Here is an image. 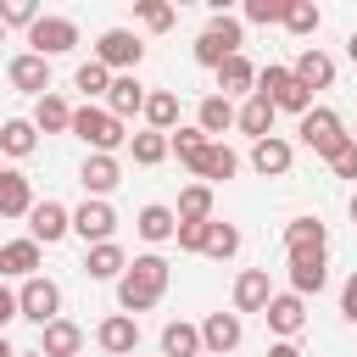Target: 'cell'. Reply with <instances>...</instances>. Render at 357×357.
Returning <instances> with one entry per match:
<instances>
[{"label":"cell","instance_id":"6da1fadb","mask_svg":"<svg viewBox=\"0 0 357 357\" xmlns=\"http://www.w3.org/2000/svg\"><path fill=\"white\" fill-rule=\"evenodd\" d=\"M167 279H173L167 257H156V251L134 257V262H128V273L117 279V307H123L128 318H134V312H151V307L167 296Z\"/></svg>","mask_w":357,"mask_h":357},{"label":"cell","instance_id":"7a4b0ae2","mask_svg":"<svg viewBox=\"0 0 357 357\" xmlns=\"http://www.w3.org/2000/svg\"><path fill=\"white\" fill-rule=\"evenodd\" d=\"M257 95H262V100H273V112H296V117H307V112H312V89H307L290 67H279V61L257 73Z\"/></svg>","mask_w":357,"mask_h":357},{"label":"cell","instance_id":"3957f363","mask_svg":"<svg viewBox=\"0 0 357 357\" xmlns=\"http://www.w3.org/2000/svg\"><path fill=\"white\" fill-rule=\"evenodd\" d=\"M73 134H78L95 156H112L117 145H128V128H123L106 106H78V112H73Z\"/></svg>","mask_w":357,"mask_h":357},{"label":"cell","instance_id":"277c9868","mask_svg":"<svg viewBox=\"0 0 357 357\" xmlns=\"http://www.w3.org/2000/svg\"><path fill=\"white\" fill-rule=\"evenodd\" d=\"M240 45H245V28H240L234 17H212V22L201 28V39H195V61L218 73L229 56H240Z\"/></svg>","mask_w":357,"mask_h":357},{"label":"cell","instance_id":"5b68a950","mask_svg":"<svg viewBox=\"0 0 357 357\" xmlns=\"http://www.w3.org/2000/svg\"><path fill=\"white\" fill-rule=\"evenodd\" d=\"M296 134H301V145H307V151H318L324 162H329V156L351 139V134H346V123H340L329 106H312V112L301 117V128H296Z\"/></svg>","mask_w":357,"mask_h":357},{"label":"cell","instance_id":"8992f818","mask_svg":"<svg viewBox=\"0 0 357 357\" xmlns=\"http://www.w3.org/2000/svg\"><path fill=\"white\" fill-rule=\"evenodd\" d=\"M139 56H145V45H139L128 28H106V33L95 39V61H100L106 73H117V78H123V73H134V67H139Z\"/></svg>","mask_w":357,"mask_h":357},{"label":"cell","instance_id":"52a82bcc","mask_svg":"<svg viewBox=\"0 0 357 357\" xmlns=\"http://www.w3.org/2000/svg\"><path fill=\"white\" fill-rule=\"evenodd\" d=\"M17 307H22V318L28 324H56V312H61V290H56V279H45V273H33V279H22V290H17Z\"/></svg>","mask_w":357,"mask_h":357},{"label":"cell","instance_id":"ba28073f","mask_svg":"<svg viewBox=\"0 0 357 357\" xmlns=\"http://www.w3.org/2000/svg\"><path fill=\"white\" fill-rule=\"evenodd\" d=\"M28 45H33V56H67L73 45H78V22L73 17H39L33 28H28Z\"/></svg>","mask_w":357,"mask_h":357},{"label":"cell","instance_id":"9c48e42d","mask_svg":"<svg viewBox=\"0 0 357 357\" xmlns=\"http://www.w3.org/2000/svg\"><path fill=\"white\" fill-rule=\"evenodd\" d=\"M67 234H73V212H67L61 201H33V212H28V240L56 245V240H67Z\"/></svg>","mask_w":357,"mask_h":357},{"label":"cell","instance_id":"30bf717a","mask_svg":"<svg viewBox=\"0 0 357 357\" xmlns=\"http://www.w3.org/2000/svg\"><path fill=\"white\" fill-rule=\"evenodd\" d=\"M6 78H11V89H22V95H50V61L45 56H33V50H22V56H11V67H6Z\"/></svg>","mask_w":357,"mask_h":357},{"label":"cell","instance_id":"8fae6325","mask_svg":"<svg viewBox=\"0 0 357 357\" xmlns=\"http://www.w3.org/2000/svg\"><path fill=\"white\" fill-rule=\"evenodd\" d=\"M112 229H117V212H112L106 201H84V206L73 212V234H78L84 245H106Z\"/></svg>","mask_w":357,"mask_h":357},{"label":"cell","instance_id":"7c38bea8","mask_svg":"<svg viewBox=\"0 0 357 357\" xmlns=\"http://www.w3.org/2000/svg\"><path fill=\"white\" fill-rule=\"evenodd\" d=\"M262 318H268V329H273L279 340H296V335L307 329V301H301L296 290H290V296H273Z\"/></svg>","mask_w":357,"mask_h":357},{"label":"cell","instance_id":"4fadbf2b","mask_svg":"<svg viewBox=\"0 0 357 357\" xmlns=\"http://www.w3.org/2000/svg\"><path fill=\"white\" fill-rule=\"evenodd\" d=\"M95 340H100V351H112V357H134V346H139V324H134L128 312H112V318H100Z\"/></svg>","mask_w":357,"mask_h":357},{"label":"cell","instance_id":"5bb4252c","mask_svg":"<svg viewBox=\"0 0 357 357\" xmlns=\"http://www.w3.org/2000/svg\"><path fill=\"white\" fill-rule=\"evenodd\" d=\"M273 301V284H268V268H245L234 279V312H268Z\"/></svg>","mask_w":357,"mask_h":357},{"label":"cell","instance_id":"9a60e30c","mask_svg":"<svg viewBox=\"0 0 357 357\" xmlns=\"http://www.w3.org/2000/svg\"><path fill=\"white\" fill-rule=\"evenodd\" d=\"M240 335H245V324H240V312H206V324H201V346L206 351H234L240 346Z\"/></svg>","mask_w":357,"mask_h":357},{"label":"cell","instance_id":"2e32d148","mask_svg":"<svg viewBox=\"0 0 357 357\" xmlns=\"http://www.w3.org/2000/svg\"><path fill=\"white\" fill-rule=\"evenodd\" d=\"M33 212V184L17 167H0V218H28Z\"/></svg>","mask_w":357,"mask_h":357},{"label":"cell","instance_id":"e0dca14e","mask_svg":"<svg viewBox=\"0 0 357 357\" xmlns=\"http://www.w3.org/2000/svg\"><path fill=\"white\" fill-rule=\"evenodd\" d=\"M145 84L134 78V73H123V78H112V89H106V112L123 123V117H134V112H145Z\"/></svg>","mask_w":357,"mask_h":357},{"label":"cell","instance_id":"ac0fdd59","mask_svg":"<svg viewBox=\"0 0 357 357\" xmlns=\"http://www.w3.org/2000/svg\"><path fill=\"white\" fill-rule=\"evenodd\" d=\"M190 173H195L201 184H218V178H234V173H240V156H234L223 139H206V151H201V162H195Z\"/></svg>","mask_w":357,"mask_h":357},{"label":"cell","instance_id":"d6986e66","mask_svg":"<svg viewBox=\"0 0 357 357\" xmlns=\"http://www.w3.org/2000/svg\"><path fill=\"white\" fill-rule=\"evenodd\" d=\"M290 162H296V151H290V139H279V134H268V139H257V145H251V167H257L262 178L290 173Z\"/></svg>","mask_w":357,"mask_h":357},{"label":"cell","instance_id":"ffe728a7","mask_svg":"<svg viewBox=\"0 0 357 357\" xmlns=\"http://www.w3.org/2000/svg\"><path fill=\"white\" fill-rule=\"evenodd\" d=\"M284 251H290V257L329 251V229H324L318 218H290V223H284Z\"/></svg>","mask_w":357,"mask_h":357},{"label":"cell","instance_id":"44dd1931","mask_svg":"<svg viewBox=\"0 0 357 357\" xmlns=\"http://www.w3.org/2000/svg\"><path fill=\"white\" fill-rule=\"evenodd\" d=\"M290 284H296V296H301V301H307V296H318V290L329 284V262H324V251L290 257Z\"/></svg>","mask_w":357,"mask_h":357},{"label":"cell","instance_id":"7402d4cb","mask_svg":"<svg viewBox=\"0 0 357 357\" xmlns=\"http://www.w3.org/2000/svg\"><path fill=\"white\" fill-rule=\"evenodd\" d=\"M134 229H139V240L162 245V240H173V234H178V212H173V206H162V201H151V206H139Z\"/></svg>","mask_w":357,"mask_h":357},{"label":"cell","instance_id":"603a6c76","mask_svg":"<svg viewBox=\"0 0 357 357\" xmlns=\"http://www.w3.org/2000/svg\"><path fill=\"white\" fill-rule=\"evenodd\" d=\"M39 268V240H6L0 245V279H33Z\"/></svg>","mask_w":357,"mask_h":357},{"label":"cell","instance_id":"cb8c5ba5","mask_svg":"<svg viewBox=\"0 0 357 357\" xmlns=\"http://www.w3.org/2000/svg\"><path fill=\"white\" fill-rule=\"evenodd\" d=\"M273 117H279V112H273V100L245 95V106L234 112V128H240V134H251V139H268V134H273Z\"/></svg>","mask_w":357,"mask_h":357},{"label":"cell","instance_id":"d4e9b609","mask_svg":"<svg viewBox=\"0 0 357 357\" xmlns=\"http://www.w3.org/2000/svg\"><path fill=\"white\" fill-rule=\"evenodd\" d=\"M78 178H84V190H89V201H100V195H112V190L123 184V167H117V156H89Z\"/></svg>","mask_w":357,"mask_h":357},{"label":"cell","instance_id":"484cf974","mask_svg":"<svg viewBox=\"0 0 357 357\" xmlns=\"http://www.w3.org/2000/svg\"><path fill=\"white\" fill-rule=\"evenodd\" d=\"M84 273H89V279H123V273H128V257H123V245H117V240H106V245H89V251H84Z\"/></svg>","mask_w":357,"mask_h":357},{"label":"cell","instance_id":"4316f807","mask_svg":"<svg viewBox=\"0 0 357 357\" xmlns=\"http://www.w3.org/2000/svg\"><path fill=\"white\" fill-rule=\"evenodd\" d=\"M78 346H84V329L67 324V318H56V324L39 329V351L45 357H78Z\"/></svg>","mask_w":357,"mask_h":357},{"label":"cell","instance_id":"83f0119b","mask_svg":"<svg viewBox=\"0 0 357 357\" xmlns=\"http://www.w3.org/2000/svg\"><path fill=\"white\" fill-rule=\"evenodd\" d=\"M290 73H296L307 89H329V84H335V61H329L318 45H307V50L296 56V67H290Z\"/></svg>","mask_w":357,"mask_h":357},{"label":"cell","instance_id":"f1b7e54d","mask_svg":"<svg viewBox=\"0 0 357 357\" xmlns=\"http://www.w3.org/2000/svg\"><path fill=\"white\" fill-rule=\"evenodd\" d=\"M218 89H223V100H229V95H257V67H251L245 56H229V61L218 67Z\"/></svg>","mask_w":357,"mask_h":357},{"label":"cell","instance_id":"f546056e","mask_svg":"<svg viewBox=\"0 0 357 357\" xmlns=\"http://www.w3.org/2000/svg\"><path fill=\"white\" fill-rule=\"evenodd\" d=\"M139 117H145L156 134H173V123H178V95H173V89H151Z\"/></svg>","mask_w":357,"mask_h":357},{"label":"cell","instance_id":"4dcf8cb0","mask_svg":"<svg viewBox=\"0 0 357 357\" xmlns=\"http://www.w3.org/2000/svg\"><path fill=\"white\" fill-rule=\"evenodd\" d=\"M33 128H39V134H61V128H73V106H67L61 95H39V100H33Z\"/></svg>","mask_w":357,"mask_h":357},{"label":"cell","instance_id":"1f68e13d","mask_svg":"<svg viewBox=\"0 0 357 357\" xmlns=\"http://www.w3.org/2000/svg\"><path fill=\"white\" fill-rule=\"evenodd\" d=\"M33 145H39L33 117H11V123H0V151H6V156H33Z\"/></svg>","mask_w":357,"mask_h":357},{"label":"cell","instance_id":"d6a6232c","mask_svg":"<svg viewBox=\"0 0 357 357\" xmlns=\"http://www.w3.org/2000/svg\"><path fill=\"white\" fill-rule=\"evenodd\" d=\"M201 329L195 324H167L162 329V357H201Z\"/></svg>","mask_w":357,"mask_h":357},{"label":"cell","instance_id":"836d02e7","mask_svg":"<svg viewBox=\"0 0 357 357\" xmlns=\"http://www.w3.org/2000/svg\"><path fill=\"white\" fill-rule=\"evenodd\" d=\"M73 89L84 95V106H95V100H106V89H112V73H106L100 61H84V67L73 73Z\"/></svg>","mask_w":357,"mask_h":357},{"label":"cell","instance_id":"e575fe53","mask_svg":"<svg viewBox=\"0 0 357 357\" xmlns=\"http://www.w3.org/2000/svg\"><path fill=\"white\" fill-rule=\"evenodd\" d=\"M195 128H201V134H223V128H234V106H229L223 95H206V100L195 106Z\"/></svg>","mask_w":357,"mask_h":357},{"label":"cell","instance_id":"d590c367","mask_svg":"<svg viewBox=\"0 0 357 357\" xmlns=\"http://www.w3.org/2000/svg\"><path fill=\"white\" fill-rule=\"evenodd\" d=\"M178 223H212V184H190L178 195Z\"/></svg>","mask_w":357,"mask_h":357},{"label":"cell","instance_id":"8d00e7d4","mask_svg":"<svg viewBox=\"0 0 357 357\" xmlns=\"http://www.w3.org/2000/svg\"><path fill=\"white\" fill-rule=\"evenodd\" d=\"M318 22H324V11H318L312 0H290V6H284V28H290L296 39H312Z\"/></svg>","mask_w":357,"mask_h":357},{"label":"cell","instance_id":"74e56055","mask_svg":"<svg viewBox=\"0 0 357 357\" xmlns=\"http://www.w3.org/2000/svg\"><path fill=\"white\" fill-rule=\"evenodd\" d=\"M128 151H134V162L139 167H156L173 145H167V134H156V128H145V134H128Z\"/></svg>","mask_w":357,"mask_h":357},{"label":"cell","instance_id":"f35d334b","mask_svg":"<svg viewBox=\"0 0 357 357\" xmlns=\"http://www.w3.org/2000/svg\"><path fill=\"white\" fill-rule=\"evenodd\" d=\"M234 251H240V229L212 218V223H206V245H201V257H218V262H223V257H234Z\"/></svg>","mask_w":357,"mask_h":357},{"label":"cell","instance_id":"ab89813d","mask_svg":"<svg viewBox=\"0 0 357 357\" xmlns=\"http://www.w3.org/2000/svg\"><path fill=\"white\" fill-rule=\"evenodd\" d=\"M134 17H139V22H145V28H151V33H167V28H173V17H178V11H173V6H167V0H139V6H134Z\"/></svg>","mask_w":357,"mask_h":357},{"label":"cell","instance_id":"60d3db41","mask_svg":"<svg viewBox=\"0 0 357 357\" xmlns=\"http://www.w3.org/2000/svg\"><path fill=\"white\" fill-rule=\"evenodd\" d=\"M167 145L178 151V162H184V167H195V162H201V151H206V134H201V128H178V134H167Z\"/></svg>","mask_w":357,"mask_h":357},{"label":"cell","instance_id":"b9f144b4","mask_svg":"<svg viewBox=\"0 0 357 357\" xmlns=\"http://www.w3.org/2000/svg\"><path fill=\"white\" fill-rule=\"evenodd\" d=\"M39 22V6L33 0H6L0 6V28H33Z\"/></svg>","mask_w":357,"mask_h":357},{"label":"cell","instance_id":"7bdbcfd3","mask_svg":"<svg viewBox=\"0 0 357 357\" xmlns=\"http://www.w3.org/2000/svg\"><path fill=\"white\" fill-rule=\"evenodd\" d=\"M284 6L290 0H245V22H262V28L268 22H284Z\"/></svg>","mask_w":357,"mask_h":357},{"label":"cell","instance_id":"ee69618b","mask_svg":"<svg viewBox=\"0 0 357 357\" xmlns=\"http://www.w3.org/2000/svg\"><path fill=\"white\" fill-rule=\"evenodd\" d=\"M329 173H335V178H357V139H346V145L329 156Z\"/></svg>","mask_w":357,"mask_h":357},{"label":"cell","instance_id":"f6af8a7d","mask_svg":"<svg viewBox=\"0 0 357 357\" xmlns=\"http://www.w3.org/2000/svg\"><path fill=\"white\" fill-rule=\"evenodd\" d=\"M173 240H178V251H201L206 245V223H178Z\"/></svg>","mask_w":357,"mask_h":357},{"label":"cell","instance_id":"bcb514c9","mask_svg":"<svg viewBox=\"0 0 357 357\" xmlns=\"http://www.w3.org/2000/svg\"><path fill=\"white\" fill-rule=\"evenodd\" d=\"M11 318H22V307H17V290H6V284H0V329H6Z\"/></svg>","mask_w":357,"mask_h":357},{"label":"cell","instance_id":"7dc6e473","mask_svg":"<svg viewBox=\"0 0 357 357\" xmlns=\"http://www.w3.org/2000/svg\"><path fill=\"white\" fill-rule=\"evenodd\" d=\"M340 312L357 324V273H351V279H346V290H340Z\"/></svg>","mask_w":357,"mask_h":357},{"label":"cell","instance_id":"c3c4849f","mask_svg":"<svg viewBox=\"0 0 357 357\" xmlns=\"http://www.w3.org/2000/svg\"><path fill=\"white\" fill-rule=\"evenodd\" d=\"M268 357H301V346L296 340H279V346H268Z\"/></svg>","mask_w":357,"mask_h":357},{"label":"cell","instance_id":"681fc988","mask_svg":"<svg viewBox=\"0 0 357 357\" xmlns=\"http://www.w3.org/2000/svg\"><path fill=\"white\" fill-rule=\"evenodd\" d=\"M346 56H351V61H357V33H351V39H346Z\"/></svg>","mask_w":357,"mask_h":357},{"label":"cell","instance_id":"f907efd6","mask_svg":"<svg viewBox=\"0 0 357 357\" xmlns=\"http://www.w3.org/2000/svg\"><path fill=\"white\" fill-rule=\"evenodd\" d=\"M0 357H17V351H11V346H6V335H0Z\"/></svg>","mask_w":357,"mask_h":357},{"label":"cell","instance_id":"816d5d0a","mask_svg":"<svg viewBox=\"0 0 357 357\" xmlns=\"http://www.w3.org/2000/svg\"><path fill=\"white\" fill-rule=\"evenodd\" d=\"M17 357H45V351H17Z\"/></svg>","mask_w":357,"mask_h":357},{"label":"cell","instance_id":"f5cc1de1","mask_svg":"<svg viewBox=\"0 0 357 357\" xmlns=\"http://www.w3.org/2000/svg\"><path fill=\"white\" fill-rule=\"evenodd\" d=\"M351 223H357V195H351Z\"/></svg>","mask_w":357,"mask_h":357},{"label":"cell","instance_id":"db71d44e","mask_svg":"<svg viewBox=\"0 0 357 357\" xmlns=\"http://www.w3.org/2000/svg\"><path fill=\"white\" fill-rule=\"evenodd\" d=\"M351 139H357V128H351Z\"/></svg>","mask_w":357,"mask_h":357},{"label":"cell","instance_id":"11a10c76","mask_svg":"<svg viewBox=\"0 0 357 357\" xmlns=\"http://www.w3.org/2000/svg\"><path fill=\"white\" fill-rule=\"evenodd\" d=\"M0 39H6V28H0Z\"/></svg>","mask_w":357,"mask_h":357}]
</instances>
